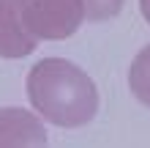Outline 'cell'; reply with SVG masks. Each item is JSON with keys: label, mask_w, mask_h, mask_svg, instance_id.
Returning a JSON list of instances; mask_svg holds the SVG:
<instances>
[{"label": "cell", "mask_w": 150, "mask_h": 148, "mask_svg": "<svg viewBox=\"0 0 150 148\" xmlns=\"http://www.w3.org/2000/svg\"><path fill=\"white\" fill-rule=\"evenodd\" d=\"M128 88L139 104L150 107V44L137 52L128 69Z\"/></svg>", "instance_id": "5"}, {"label": "cell", "mask_w": 150, "mask_h": 148, "mask_svg": "<svg viewBox=\"0 0 150 148\" xmlns=\"http://www.w3.org/2000/svg\"><path fill=\"white\" fill-rule=\"evenodd\" d=\"M139 11H142V16H145V22L150 25V0H139Z\"/></svg>", "instance_id": "7"}, {"label": "cell", "mask_w": 150, "mask_h": 148, "mask_svg": "<svg viewBox=\"0 0 150 148\" xmlns=\"http://www.w3.org/2000/svg\"><path fill=\"white\" fill-rule=\"evenodd\" d=\"M30 107L60 129L87 126L98 112V88L93 77L66 58H44L25 80Z\"/></svg>", "instance_id": "1"}, {"label": "cell", "mask_w": 150, "mask_h": 148, "mask_svg": "<svg viewBox=\"0 0 150 148\" xmlns=\"http://www.w3.org/2000/svg\"><path fill=\"white\" fill-rule=\"evenodd\" d=\"M22 3L25 0H0V58L8 60L28 58L38 47V39L25 25Z\"/></svg>", "instance_id": "4"}, {"label": "cell", "mask_w": 150, "mask_h": 148, "mask_svg": "<svg viewBox=\"0 0 150 148\" xmlns=\"http://www.w3.org/2000/svg\"><path fill=\"white\" fill-rule=\"evenodd\" d=\"M123 3H126V0H85L87 22H107V19H115V16L123 11Z\"/></svg>", "instance_id": "6"}, {"label": "cell", "mask_w": 150, "mask_h": 148, "mask_svg": "<svg viewBox=\"0 0 150 148\" xmlns=\"http://www.w3.org/2000/svg\"><path fill=\"white\" fill-rule=\"evenodd\" d=\"M22 16L38 41L71 39L87 19L85 0H25Z\"/></svg>", "instance_id": "2"}, {"label": "cell", "mask_w": 150, "mask_h": 148, "mask_svg": "<svg viewBox=\"0 0 150 148\" xmlns=\"http://www.w3.org/2000/svg\"><path fill=\"white\" fill-rule=\"evenodd\" d=\"M47 129L36 110L0 107V148H44Z\"/></svg>", "instance_id": "3"}]
</instances>
